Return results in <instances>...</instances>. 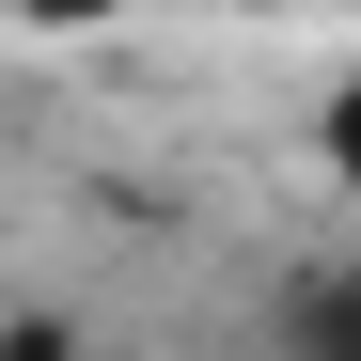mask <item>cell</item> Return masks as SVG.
<instances>
[{
  "instance_id": "7a4b0ae2",
  "label": "cell",
  "mask_w": 361,
  "mask_h": 361,
  "mask_svg": "<svg viewBox=\"0 0 361 361\" xmlns=\"http://www.w3.org/2000/svg\"><path fill=\"white\" fill-rule=\"evenodd\" d=\"M314 157H330V189H361V63L314 94Z\"/></svg>"
},
{
  "instance_id": "6da1fadb",
  "label": "cell",
  "mask_w": 361,
  "mask_h": 361,
  "mask_svg": "<svg viewBox=\"0 0 361 361\" xmlns=\"http://www.w3.org/2000/svg\"><path fill=\"white\" fill-rule=\"evenodd\" d=\"M283 345L298 361H361V267H314V283H298L283 298Z\"/></svg>"
}]
</instances>
